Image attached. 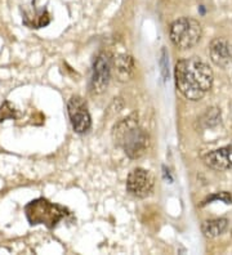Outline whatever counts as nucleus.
I'll use <instances>...</instances> for the list:
<instances>
[{
    "label": "nucleus",
    "mask_w": 232,
    "mask_h": 255,
    "mask_svg": "<svg viewBox=\"0 0 232 255\" xmlns=\"http://www.w3.org/2000/svg\"><path fill=\"white\" fill-rule=\"evenodd\" d=\"M174 80L186 100L196 102L203 100L213 87V70L199 57L183 58L176 63Z\"/></svg>",
    "instance_id": "obj_1"
},
{
    "label": "nucleus",
    "mask_w": 232,
    "mask_h": 255,
    "mask_svg": "<svg viewBox=\"0 0 232 255\" xmlns=\"http://www.w3.org/2000/svg\"><path fill=\"white\" fill-rule=\"evenodd\" d=\"M112 139L116 146L124 149L129 159L133 160L142 157L150 144L149 133L139 125L137 114H132L115 125Z\"/></svg>",
    "instance_id": "obj_2"
},
{
    "label": "nucleus",
    "mask_w": 232,
    "mask_h": 255,
    "mask_svg": "<svg viewBox=\"0 0 232 255\" xmlns=\"http://www.w3.org/2000/svg\"><path fill=\"white\" fill-rule=\"evenodd\" d=\"M25 213L31 226L44 224L48 228L56 227L67 214L65 208L54 205L45 199H36L28 202L25 206Z\"/></svg>",
    "instance_id": "obj_3"
},
{
    "label": "nucleus",
    "mask_w": 232,
    "mask_h": 255,
    "mask_svg": "<svg viewBox=\"0 0 232 255\" xmlns=\"http://www.w3.org/2000/svg\"><path fill=\"white\" fill-rule=\"evenodd\" d=\"M201 35H203V27L200 22L190 17L176 19L169 28L170 40L180 49H190L195 47L200 41Z\"/></svg>",
    "instance_id": "obj_4"
},
{
    "label": "nucleus",
    "mask_w": 232,
    "mask_h": 255,
    "mask_svg": "<svg viewBox=\"0 0 232 255\" xmlns=\"http://www.w3.org/2000/svg\"><path fill=\"white\" fill-rule=\"evenodd\" d=\"M114 57L108 52H102L94 59L90 76L89 91L92 94H102L107 89L112 75Z\"/></svg>",
    "instance_id": "obj_5"
},
{
    "label": "nucleus",
    "mask_w": 232,
    "mask_h": 255,
    "mask_svg": "<svg viewBox=\"0 0 232 255\" xmlns=\"http://www.w3.org/2000/svg\"><path fill=\"white\" fill-rule=\"evenodd\" d=\"M67 112L72 129L77 134H85L90 130L92 118L87 102L79 96H72L67 102Z\"/></svg>",
    "instance_id": "obj_6"
},
{
    "label": "nucleus",
    "mask_w": 232,
    "mask_h": 255,
    "mask_svg": "<svg viewBox=\"0 0 232 255\" xmlns=\"http://www.w3.org/2000/svg\"><path fill=\"white\" fill-rule=\"evenodd\" d=\"M155 187L154 175L143 168L130 171L127 179V191L137 199H146L152 193Z\"/></svg>",
    "instance_id": "obj_7"
},
{
    "label": "nucleus",
    "mask_w": 232,
    "mask_h": 255,
    "mask_svg": "<svg viewBox=\"0 0 232 255\" xmlns=\"http://www.w3.org/2000/svg\"><path fill=\"white\" fill-rule=\"evenodd\" d=\"M212 62L218 67L226 69L232 63V45L223 37H216L209 47Z\"/></svg>",
    "instance_id": "obj_8"
},
{
    "label": "nucleus",
    "mask_w": 232,
    "mask_h": 255,
    "mask_svg": "<svg viewBox=\"0 0 232 255\" xmlns=\"http://www.w3.org/2000/svg\"><path fill=\"white\" fill-rule=\"evenodd\" d=\"M204 162L213 170H231L232 169V144L221 147L208 152L204 156Z\"/></svg>",
    "instance_id": "obj_9"
},
{
    "label": "nucleus",
    "mask_w": 232,
    "mask_h": 255,
    "mask_svg": "<svg viewBox=\"0 0 232 255\" xmlns=\"http://www.w3.org/2000/svg\"><path fill=\"white\" fill-rule=\"evenodd\" d=\"M112 71L120 83L130 80L134 72V59L129 54H119L114 58Z\"/></svg>",
    "instance_id": "obj_10"
},
{
    "label": "nucleus",
    "mask_w": 232,
    "mask_h": 255,
    "mask_svg": "<svg viewBox=\"0 0 232 255\" xmlns=\"http://www.w3.org/2000/svg\"><path fill=\"white\" fill-rule=\"evenodd\" d=\"M22 22H23V25H26L30 28L45 27L46 25H49L50 14L48 13V10H46L45 8H43V9H37L34 5V9L25 10V12H23Z\"/></svg>",
    "instance_id": "obj_11"
},
{
    "label": "nucleus",
    "mask_w": 232,
    "mask_h": 255,
    "mask_svg": "<svg viewBox=\"0 0 232 255\" xmlns=\"http://www.w3.org/2000/svg\"><path fill=\"white\" fill-rule=\"evenodd\" d=\"M227 228H229V221L226 218L208 219L201 224V232L208 239H216L221 236L226 232Z\"/></svg>",
    "instance_id": "obj_12"
},
{
    "label": "nucleus",
    "mask_w": 232,
    "mask_h": 255,
    "mask_svg": "<svg viewBox=\"0 0 232 255\" xmlns=\"http://www.w3.org/2000/svg\"><path fill=\"white\" fill-rule=\"evenodd\" d=\"M17 114L13 107H10L9 102H4V105L0 107V122H4L6 119H15Z\"/></svg>",
    "instance_id": "obj_13"
},
{
    "label": "nucleus",
    "mask_w": 232,
    "mask_h": 255,
    "mask_svg": "<svg viewBox=\"0 0 232 255\" xmlns=\"http://www.w3.org/2000/svg\"><path fill=\"white\" fill-rule=\"evenodd\" d=\"M214 200H222L225 204H232V197L230 193L220 192V193H216V195H213V196L208 197V199L203 202V206H204L205 204H211V202L214 201Z\"/></svg>",
    "instance_id": "obj_14"
},
{
    "label": "nucleus",
    "mask_w": 232,
    "mask_h": 255,
    "mask_svg": "<svg viewBox=\"0 0 232 255\" xmlns=\"http://www.w3.org/2000/svg\"><path fill=\"white\" fill-rule=\"evenodd\" d=\"M160 66H161V72L165 79L168 78V52L164 47L161 49V58H160Z\"/></svg>",
    "instance_id": "obj_15"
}]
</instances>
